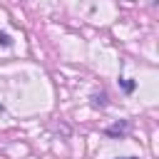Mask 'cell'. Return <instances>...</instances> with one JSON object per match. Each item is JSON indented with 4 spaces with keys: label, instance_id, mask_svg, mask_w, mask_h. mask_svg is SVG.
Returning <instances> with one entry per match:
<instances>
[{
    "label": "cell",
    "instance_id": "4",
    "mask_svg": "<svg viewBox=\"0 0 159 159\" xmlns=\"http://www.w3.org/2000/svg\"><path fill=\"white\" fill-rule=\"evenodd\" d=\"M127 159H137V157H127Z\"/></svg>",
    "mask_w": 159,
    "mask_h": 159
},
{
    "label": "cell",
    "instance_id": "1",
    "mask_svg": "<svg viewBox=\"0 0 159 159\" xmlns=\"http://www.w3.org/2000/svg\"><path fill=\"white\" fill-rule=\"evenodd\" d=\"M124 129H127V122H122V124H114V127H109V129H107V134H122Z\"/></svg>",
    "mask_w": 159,
    "mask_h": 159
},
{
    "label": "cell",
    "instance_id": "2",
    "mask_svg": "<svg viewBox=\"0 0 159 159\" xmlns=\"http://www.w3.org/2000/svg\"><path fill=\"white\" fill-rule=\"evenodd\" d=\"M10 42H12V40H10V35H7V32H0V45H2V47H7Z\"/></svg>",
    "mask_w": 159,
    "mask_h": 159
},
{
    "label": "cell",
    "instance_id": "3",
    "mask_svg": "<svg viewBox=\"0 0 159 159\" xmlns=\"http://www.w3.org/2000/svg\"><path fill=\"white\" fill-rule=\"evenodd\" d=\"M122 87H124V92H132L134 89V82L132 80H122Z\"/></svg>",
    "mask_w": 159,
    "mask_h": 159
}]
</instances>
